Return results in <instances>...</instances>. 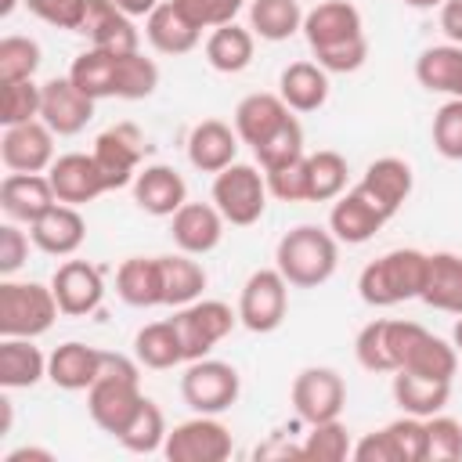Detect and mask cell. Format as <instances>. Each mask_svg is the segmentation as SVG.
I'll return each instance as SVG.
<instances>
[{"label": "cell", "instance_id": "23", "mask_svg": "<svg viewBox=\"0 0 462 462\" xmlns=\"http://www.w3.org/2000/svg\"><path fill=\"white\" fill-rule=\"evenodd\" d=\"M134 202L152 217H173L188 202V184L173 166L152 162L134 177Z\"/></svg>", "mask_w": 462, "mask_h": 462}, {"label": "cell", "instance_id": "19", "mask_svg": "<svg viewBox=\"0 0 462 462\" xmlns=\"http://www.w3.org/2000/svg\"><path fill=\"white\" fill-rule=\"evenodd\" d=\"M224 217L213 202H184L173 217H170V235H173V245L180 253H191V256H206L220 245L224 238Z\"/></svg>", "mask_w": 462, "mask_h": 462}, {"label": "cell", "instance_id": "11", "mask_svg": "<svg viewBox=\"0 0 462 462\" xmlns=\"http://www.w3.org/2000/svg\"><path fill=\"white\" fill-rule=\"evenodd\" d=\"M289 310V282L278 267H260L238 292V321L249 332H274Z\"/></svg>", "mask_w": 462, "mask_h": 462}, {"label": "cell", "instance_id": "24", "mask_svg": "<svg viewBox=\"0 0 462 462\" xmlns=\"http://www.w3.org/2000/svg\"><path fill=\"white\" fill-rule=\"evenodd\" d=\"M357 188L386 213V217H397V209L408 202L411 195V166L397 155H383L375 162H368V170L361 173Z\"/></svg>", "mask_w": 462, "mask_h": 462}, {"label": "cell", "instance_id": "3", "mask_svg": "<svg viewBox=\"0 0 462 462\" xmlns=\"http://www.w3.org/2000/svg\"><path fill=\"white\" fill-rule=\"evenodd\" d=\"M383 332H386V354H390L393 372H415V375H430L444 383L455 379L458 372L455 343L426 332L415 321H397V318H383Z\"/></svg>", "mask_w": 462, "mask_h": 462}, {"label": "cell", "instance_id": "22", "mask_svg": "<svg viewBox=\"0 0 462 462\" xmlns=\"http://www.w3.org/2000/svg\"><path fill=\"white\" fill-rule=\"evenodd\" d=\"M54 202H58V195H54L47 173H7L0 180V209L14 224L40 220Z\"/></svg>", "mask_w": 462, "mask_h": 462}, {"label": "cell", "instance_id": "17", "mask_svg": "<svg viewBox=\"0 0 462 462\" xmlns=\"http://www.w3.org/2000/svg\"><path fill=\"white\" fill-rule=\"evenodd\" d=\"M79 32L90 40V47L112 51V54H130L141 51V32L134 25V18L116 4V0H87V14Z\"/></svg>", "mask_w": 462, "mask_h": 462}, {"label": "cell", "instance_id": "35", "mask_svg": "<svg viewBox=\"0 0 462 462\" xmlns=\"http://www.w3.org/2000/svg\"><path fill=\"white\" fill-rule=\"evenodd\" d=\"M162 267V303L166 307H184L202 300L206 289V267L191 256V253H173V256H159Z\"/></svg>", "mask_w": 462, "mask_h": 462}, {"label": "cell", "instance_id": "20", "mask_svg": "<svg viewBox=\"0 0 462 462\" xmlns=\"http://www.w3.org/2000/svg\"><path fill=\"white\" fill-rule=\"evenodd\" d=\"M47 177H51V188H54L58 202H69V206H87V202H94L97 195L108 191L94 155H83V152L58 155L51 162Z\"/></svg>", "mask_w": 462, "mask_h": 462}, {"label": "cell", "instance_id": "8", "mask_svg": "<svg viewBox=\"0 0 462 462\" xmlns=\"http://www.w3.org/2000/svg\"><path fill=\"white\" fill-rule=\"evenodd\" d=\"M242 393V379L238 368L217 357H199L188 361L184 375H180V397L191 411L199 415H220L227 411Z\"/></svg>", "mask_w": 462, "mask_h": 462}, {"label": "cell", "instance_id": "5", "mask_svg": "<svg viewBox=\"0 0 462 462\" xmlns=\"http://www.w3.org/2000/svg\"><path fill=\"white\" fill-rule=\"evenodd\" d=\"M141 401H144V393H141L137 365L126 361L123 354H105L101 357V372H97L94 386L87 390V411H90L94 426H101L105 433L119 437L123 426L141 408Z\"/></svg>", "mask_w": 462, "mask_h": 462}, {"label": "cell", "instance_id": "30", "mask_svg": "<svg viewBox=\"0 0 462 462\" xmlns=\"http://www.w3.org/2000/svg\"><path fill=\"white\" fill-rule=\"evenodd\" d=\"M144 36H148V43L159 51V54H188V51H195L199 47V36H202V29L199 25H191L177 7H173V0H162L148 18H144Z\"/></svg>", "mask_w": 462, "mask_h": 462}, {"label": "cell", "instance_id": "56", "mask_svg": "<svg viewBox=\"0 0 462 462\" xmlns=\"http://www.w3.org/2000/svg\"><path fill=\"white\" fill-rule=\"evenodd\" d=\"M440 29H444L448 43L462 47V0H444L440 4Z\"/></svg>", "mask_w": 462, "mask_h": 462}, {"label": "cell", "instance_id": "37", "mask_svg": "<svg viewBox=\"0 0 462 462\" xmlns=\"http://www.w3.org/2000/svg\"><path fill=\"white\" fill-rule=\"evenodd\" d=\"M134 357H137V365L155 368V372H166V368L184 365V343H180L173 321L166 318V321L144 325V328L134 336Z\"/></svg>", "mask_w": 462, "mask_h": 462}, {"label": "cell", "instance_id": "31", "mask_svg": "<svg viewBox=\"0 0 462 462\" xmlns=\"http://www.w3.org/2000/svg\"><path fill=\"white\" fill-rule=\"evenodd\" d=\"M47 375L43 350L25 336H4L0 343V386L4 390H29Z\"/></svg>", "mask_w": 462, "mask_h": 462}, {"label": "cell", "instance_id": "16", "mask_svg": "<svg viewBox=\"0 0 462 462\" xmlns=\"http://www.w3.org/2000/svg\"><path fill=\"white\" fill-rule=\"evenodd\" d=\"M40 119L58 137H72V134H79L94 119V97H87L69 76H54V79L43 83Z\"/></svg>", "mask_w": 462, "mask_h": 462}, {"label": "cell", "instance_id": "51", "mask_svg": "<svg viewBox=\"0 0 462 462\" xmlns=\"http://www.w3.org/2000/svg\"><path fill=\"white\" fill-rule=\"evenodd\" d=\"M386 433H390L401 462H426V419L401 415L386 426Z\"/></svg>", "mask_w": 462, "mask_h": 462}, {"label": "cell", "instance_id": "41", "mask_svg": "<svg viewBox=\"0 0 462 462\" xmlns=\"http://www.w3.org/2000/svg\"><path fill=\"white\" fill-rule=\"evenodd\" d=\"M166 415H162V408L152 401V397H144L141 401V408L134 411V419L123 426V433L116 437L126 451H134V455H152V451H162V444H166Z\"/></svg>", "mask_w": 462, "mask_h": 462}, {"label": "cell", "instance_id": "45", "mask_svg": "<svg viewBox=\"0 0 462 462\" xmlns=\"http://www.w3.org/2000/svg\"><path fill=\"white\" fill-rule=\"evenodd\" d=\"M40 69V43L32 36H4L0 40V87L32 79Z\"/></svg>", "mask_w": 462, "mask_h": 462}, {"label": "cell", "instance_id": "29", "mask_svg": "<svg viewBox=\"0 0 462 462\" xmlns=\"http://www.w3.org/2000/svg\"><path fill=\"white\" fill-rule=\"evenodd\" d=\"M278 97L292 112H318L328 101V72L318 61H292L278 76Z\"/></svg>", "mask_w": 462, "mask_h": 462}, {"label": "cell", "instance_id": "49", "mask_svg": "<svg viewBox=\"0 0 462 462\" xmlns=\"http://www.w3.org/2000/svg\"><path fill=\"white\" fill-rule=\"evenodd\" d=\"M249 0H173V7L199 29H217L235 22V14L245 7Z\"/></svg>", "mask_w": 462, "mask_h": 462}, {"label": "cell", "instance_id": "50", "mask_svg": "<svg viewBox=\"0 0 462 462\" xmlns=\"http://www.w3.org/2000/svg\"><path fill=\"white\" fill-rule=\"evenodd\" d=\"M267 191L278 199V202H307V155L278 166V170H267Z\"/></svg>", "mask_w": 462, "mask_h": 462}, {"label": "cell", "instance_id": "14", "mask_svg": "<svg viewBox=\"0 0 462 462\" xmlns=\"http://www.w3.org/2000/svg\"><path fill=\"white\" fill-rule=\"evenodd\" d=\"M0 159L11 173H43L54 162V130L43 119L4 126Z\"/></svg>", "mask_w": 462, "mask_h": 462}, {"label": "cell", "instance_id": "7", "mask_svg": "<svg viewBox=\"0 0 462 462\" xmlns=\"http://www.w3.org/2000/svg\"><path fill=\"white\" fill-rule=\"evenodd\" d=\"M267 177L249 162H231L220 173H213V206L235 227L256 224L267 209Z\"/></svg>", "mask_w": 462, "mask_h": 462}, {"label": "cell", "instance_id": "61", "mask_svg": "<svg viewBox=\"0 0 462 462\" xmlns=\"http://www.w3.org/2000/svg\"><path fill=\"white\" fill-rule=\"evenodd\" d=\"M14 7H18V0H4V4H0V14H4V18H7V14H11V11H14Z\"/></svg>", "mask_w": 462, "mask_h": 462}, {"label": "cell", "instance_id": "42", "mask_svg": "<svg viewBox=\"0 0 462 462\" xmlns=\"http://www.w3.org/2000/svg\"><path fill=\"white\" fill-rule=\"evenodd\" d=\"M155 87H159V65L152 58H144L141 51L116 54V97L141 101L155 94Z\"/></svg>", "mask_w": 462, "mask_h": 462}, {"label": "cell", "instance_id": "47", "mask_svg": "<svg viewBox=\"0 0 462 462\" xmlns=\"http://www.w3.org/2000/svg\"><path fill=\"white\" fill-rule=\"evenodd\" d=\"M462 458V422L437 411L426 419V462H458Z\"/></svg>", "mask_w": 462, "mask_h": 462}, {"label": "cell", "instance_id": "1", "mask_svg": "<svg viewBox=\"0 0 462 462\" xmlns=\"http://www.w3.org/2000/svg\"><path fill=\"white\" fill-rule=\"evenodd\" d=\"M303 36L325 72H357L368 58L361 11L350 0H321L303 14Z\"/></svg>", "mask_w": 462, "mask_h": 462}, {"label": "cell", "instance_id": "39", "mask_svg": "<svg viewBox=\"0 0 462 462\" xmlns=\"http://www.w3.org/2000/svg\"><path fill=\"white\" fill-rule=\"evenodd\" d=\"M69 79L94 101L101 97H116V54L101 51V47H87L83 54H76Z\"/></svg>", "mask_w": 462, "mask_h": 462}, {"label": "cell", "instance_id": "33", "mask_svg": "<svg viewBox=\"0 0 462 462\" xmlns=\"http://www.w3.org/2000/svg\"><path fill=\"white\" fill-rule=\"evenodd\" d=\"M116 292L130 307H159L162 303V267L159 256H130L116 271Z\"/></svg>", "mask_w": 462, "mask_h": 462}, {"label": "cell", "instance_id": "25", "mask_svg": "<svg viewBox=\"0 0 462 462\" xmlns=\"http://www.w3.org/2000/svg\"><path fill=\"white\" fill-rule=\"evenodd\" d=\"M238 155V134L224 119H202L188 134V162L202 173H220Z\"/></svg>", "mask_w": 462, "mask_h": 462}, {"label": "cell", "instance_id": "13", "mask_svg": "<svg viewBox=\"0 0 462 462\" xmlns=\"http://www.w3.org/2000/svg\"><path fill=\"white\" fill-rule=\"evenodd\" d=\"M343 404H346V383L336 368L310 365L292 379V408L307 426L339 419Z\"/></svg>", "mask_w": 462, "mask_h": 462}, {"label": "cell", "instance_id": "57", "mask_svg": "<svg viewBox=\"0 0 462 462\" xmlns=\"http://www.w3.org/2000/svg\"><path fill=\"white\" fill-rule=\"evenodd\" d=\"M54 455L47 448H14L4 455V462H51Z\"/></svg>", "mask_w": 462, "mask_h": 462}, {"label": "cell", "instance_id": "40", "mask_svg": "<svg viewBox=\"0 0 462 462\" xmlns=\"http://www.w3.org/2000/svg\"><path fill=\"white\" fill-rule=\"evenodd\" d=\"M346 159L332 148L307 155V202H336L346 191Z\"/></svg>", "mask_w": 462, "mask_h": 462}, {"label": "cell", "instance_id": "48", "mask_svg": "<svg viewBox=\"0 0 462 462\" xmlns=\"http://www.w3.org/2000/svg\"><path fill=\"white\" fill-rule=\"evenodd\" d=\"M433 148L444 159H462V97H451L433 116Z\"/></svg>", "mask_w": 462, "mask_h": 462}, {"label": "cell", "instance_id": "44", "mask_svg": "<svg viewBox=\"0 0 462 462\" xmlns=\"http://www.w3.org/2000/svg\"><path fill=\"white\" fill-rule=\"evenodd\" d=\"M253 155H256V162H260L263 173L267 170H278V166H285V162H292L300 155H307L303 152V126L296 123V116H289L267 141H260L253 148Z\"/></svg>", "mask_w": 462, "mask_h": 462}, {"label": "cell", "instance_id": "27", "mask_svg": "<svg viewBox=\"0 0 462 462\" xmlns=\"http://www.w3.org/2000/svg\"><path fill=\"white\" fill-rule=\"evenodd\" d=\"M426 307L444 314H462V256L458 253H430L426 260V285L419 296Z\"/></svg>", "mask_w": 462, "mask_h": 462}, {"label": "cell", "instance_id": "15", "mask_svg": "<svg viewBox=\"0 0 462 462\" xmlns=\"http://www.w3.org/2000/svg\"><path fill=\"white\" fill-rule=\"evenodd\" d=\"M51 289H54V300H58L61 314H69V318L94 314L101 307V300H105V278L87 260H65V263H58V271L51 278Z\"/></svg>", "mask_w": 462, "mask_h": 462}, {"label": "cell", "instance_id": "59", "mask_svg": "<svg viewBox=\"0 0 462 462\" xmlns=\"http://www.w3.org/2000/svg\"><path fill=\"white\" fill-rule=\"evenodd\" d=\"M401 4H408V7H415V11H430V7H440L444 0H401Z\"/></svg>", "mask_w": 462, "mask_h": 462}, {"label": "cell", "instance_id": "46", "mask_svg": "<svg viewBox=\"0 0 462 462\" xmlns=\"http://www.w3.org/2000/svg\"><path fill=\"white\" fill-rule=\"evenodd\" d=\"M40 101H43V83H36V79L4 83V94H0V123L4 126H18V123L40 119Z\"/></svg>", "mask_w": 462, "mask_h": 462}, {"label": "cell", "instance_id": "55", "mask_svg": "<svg viewBox=\"0 0 462 462\" xmlns=\"http://www.w3.org/2000/svg\"><path fill=\"white\" fill-rule=\"evenodd\" d=\"M350 458H354V462H401V458H397V448H393V440H390V433H386V426L375 430V433H365V437L354 444Z\"/></svg>", "mask_w": 462, "mask_h": 462}, {"label": "cell", "instance_id": "26", "mask_svg": "<svg viewBox=\"0 0 462 462\" xmlns=\"http://www.w3.org/2000/svg\"><path fill=\"white\" fill-rule=\"evenodd\" d=\"M101 357H105V350L69 339V343L54 346V354L47 357V379L58 390H90L101 372Z\"/></svg>", "mask_w": 462, "mask_h": 462}, {"label": "cell", "instance_id": "58", "mask_svg": "<svg viewBox=\"0 0 462 462\" xmlns=\"http://www.w3.org/2000/svg\"><path fill=\"white\" fill-rule=\"evenodd\" d=\"M116 4H119V7H123L130 18H137V14H144V18H148V14H152V11H155L162 0H116Z\"/></svg>", "mask_w": 462, "mask_h": 462}, {"label": "cell", "instance_id": "4", "mask_svg": "<svg viewBox=\"0 0 462 462\" xmlns=\"http://www.w3.org/2000/svg\"><path fill=\"white\" fill-rule=\"evenodd\" d=\"M426 260L422 249H390L379 260L365 263L357 274V296L368 307H397L404 300H419L426 285Z\"/></svg>", "mask_w": 462, "mask_h": 462}, {"label": "cell", "instance_id": "9", "mask_svg": "<svg viewBox=\"0 0 462 462\" xmlns=\"http://www.w3.org/2000/svg\"><path fill=\"white\" fill-rule=\"evenodd\" d=\"M173 328L184 343V361L209 357V350L235 328L238 310H231L224 300H195L184 307H173Z\"/></svg>", "mask_w": 462, "mask_h": 462}, {"label": "cell", "instance_id": "34", "mask_svg": "<svg viewBox=\"0 0 462 462\" xmlns=\"http://www.w3.org/2000/svg\"><path fill=\"white\" fill-rule=\"evenodd\" d=\"M393 401L404 415L415 419H430L437 411H444L448 397H451V383L444 379H430V375H415V372H393Z\"/></svg>", "mask_w": 462, "mask_h": 462}, {"label": "cell", "instance_id": "53", "mask_svg": "<svg viewBox=\"0 0 462 462\" xmlns=\"http://www.w3.org/2000/svg\"><path fill=\"white\" fill-rule=\"evenodd\" d=\"M40 22L54 25V29H72L79 32L83 14H87V0H22Z\"/></svg>", "mask_w": 462, "mask_h": 462}, {"label": "cell", "instance_id": "21", "mask_svg": "<svg viewBox=\"0 0 462 462\" xmlns=\"http://www.w3.org/2000/svg\"><path fill=\"white\" fill-rule=\"evenodd\" d=\"M29 238L47 256H72L87 238V220H83L79 206L54 202L40 220L29 224Z\"/></svg>", "mask_w": 462, "mask_h": 462}, {"label": "cell", "instance_id": "36", "mask_svg": "<svg viewBox=\"0 0 462 462\" xmlns=\"http://www.w3.org/2000/svg\"><path fill=\"white\" fill-rule=\"evenodd\" d=\"M253 51H256L253 29H242V25H235V22L217 25V29L209 32V40H206V61H209L217 72H224V76H235V72L249 69Z\"/></svg>", "mask_w": 462, "mask_h": 462}, {"label": "cell", "instance_id": "2", "mask_svg": "<svg viewBox=\"0 0 462 462\" xmlns=\"http://www.w3.org/2000/svg\"><path fill=\"white\" fill-rule=\"evenodd\" d=\"M339 263V238L328 227L300 224L285 231L274 245V267L296 289H318L336 274Z\"/></svg>", "mask_w": 462, "mask_h": 462}, {"label": "cell", "instance_id": "28", "mask_svg": "<svg viewBox=\"0 0 462 462\" xmlns=\"http://www.w3.org/2000/svg\"><path fill=\"white\" fill-rule=\"evenodd\" d=\"M289 116H292V108L278 94H249V97H242L235 105V134H238V141H245L249 148H256Z\"/></svg>", "mask_w": 462, "mask_h": 462}, {"label": "cell", "instance_id": "12", "mask_svg": "<svg viewBox=\"0 0 462 462\" xmlns=\"http://www.w3.org/2000/svg\"><path fill=\"white\" fill-rule=\"evenodd\" d=\"M144 148H148V144H144V134H141L134 123H116V126H108L105 134H97L90 155H94V162H97V170H101L108 191L134 184Z\"/></svg>", "mask_w": 462, "mask_h": 462}, {"label": "cell", "instance_id": "52", "mask_svg": "<svg viewBox=\"0 0 462 462\" xmlns=\"http://www.w3.org/2000/svg\"><path fill=\"white\" fill-rule=\"evenodd\" d=\"M354 354H357V365H361V368H368V372H390V375H393V365H390V354H386L383 318H379V321H368V325L357 332Z\"/></svg>", "mask_w": 462, "mask_h": 462}, {"label": "cell", "instance_id": "6", "mask_svg": "<svg viewBox=\"0 0 462 462\" xmlns=\"http://www.w3.org/2000/svg\"><path fill=\"white\" fill-rule=\"evenodd\" d=\"M61 314L54 289L40 282H4L0 285V336H43Z\"/></svg>", "mask_w": 462, "mask_h": 462}, {"label": "cell", "instance_id": "43", "mask_svg": "<svg viewBox=\"0 0 462 462\" xmlns=\"http://www.w3.org/2000/svg\"><path fill=\"white\" fill-rule=\"evenodd\" d=\"M300 451H303V462H343L350 458L354 440L339 419H328V422H310V433L303 437Z\"/></svg>", "mask_w": 462, "mask_h": 462}, {"label": "cell", "instance_id": "60", "mask_svg": "<svg viewBox=\"0 0 462 462\" xmlns=\"http://www.w3.org/2000/svg\"><path fill=\"white\" fill-rule=\"evenodd\" d=\"M451 343H455V350L462 354V314H458V321H455V332H451Z\"/></svg>", "mask_w": 462, "mask_h": 462}, {"label": "cell", "instance_id": "38", "mask_svg": "<svg viewBox=\"0 0 462 462\" xmlns=\"http://www.w3.org/2000/svg\"><path fill=\"white\" fill-rule=\"evenodd\" d=\"M303 7L300 0H249V29L260 40L282 43L292 32L303 29Z\"/></svg>", "mask_w": 462, "mask_h": 462}, {"label": "cell", "instance_id": "10", "mask_svg": "<svg viewBox=\"0 0 462 462\" xmlns=\"http://www.w3.org/2000/svg\"><path fill=\"white\" fill-rule=\"evenodd\" d=\"M231 451H235L231 430L217 415H199V411L195 419L177 422L162 444V455L170 462H224Z\"/></svg>", "mask_w": 462, "mask_h": 462}, {"label": "cell", "instance_id": "18", "mask_svg": "<svg viewBox=\"0 0 462 462\" xmlns=\"http://www.w3.org/2000/svg\"><path fill=\"white\" fill-rule=\"evenodd\" d=\"M386 220H390V217H386L357 184L346 188V191L332 202V209H328V231H332L339 242H346V245H361V242L375 238V231H383Z\"/></svg>", "mask_w": 462, "mask_h": 462}, {"label": "cell", "instance_id": "54", "mask_svg": "<svg viewBox=\"0 0 462 462\" xmlns=\"http://www.w3.org/2000/svg\"><path fill=\"white\" fill-rule=\"evenodd\" d=\"M25 256H29V235L18 231L14 220H7V224L0 227V274L11 278V274L25 263Z\"/></svg>", "mask_w": 462, "mask_h": 462}, {"label": "cell", "instance_id": "32", "mask_svg": "<svg viewBox=\"0 0 462 462\" xmlns=\"http://www.w3.org/2000/svg\"><path fill=\"white\" fill-rule=\"evenodd\" d=\"M415 79L419 87L448 97H462V47L458 43H437L426 47L415 58Z\"/></svg>", "mask_w": 462, "mask_h": 462}]
</instances>
